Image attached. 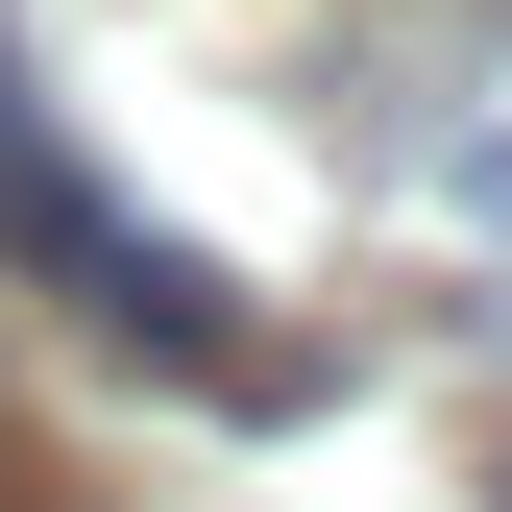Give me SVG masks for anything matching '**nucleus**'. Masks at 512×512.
I'll use <instances>...</instances> for the list:
<instances>
[{
	"mask_svg": "<svg viewBox=\"0 0 512 512\" xmlns=\"http://www.w3.org/2000/svg\"><path fill=\"white\" fill-rule=\"evenodd\" d=\"M0 244H25V269L98 317V342H147L171 391H317L293 342H244V293L196 269V244H171V220H122V196H98V147H49L25 98H0Z\"/></svg>",
	"mask_w": 512,
	"mask_h": 512,
	"instance_id": "obj_1",
	"label": "nucleus"
}]
</instances>
